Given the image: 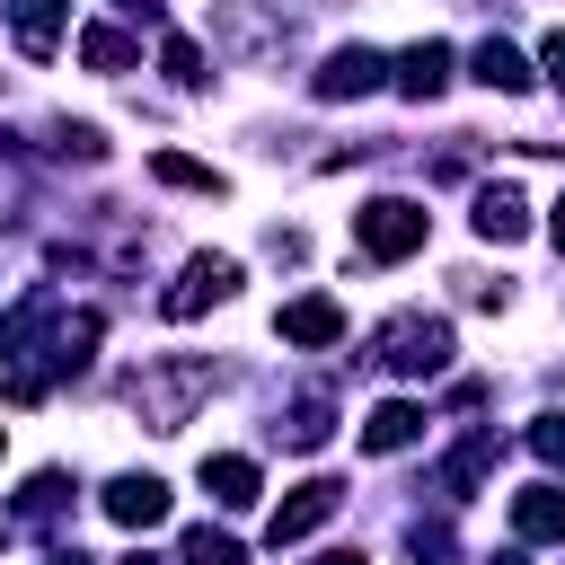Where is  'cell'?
Here are the masks:
<instances>
[{
    "label": "cell",
    "mask_w": 565,
    "mask_h": 565,
    "mask_svg": "<svg viewBox=\"0 0 565 565\" xmlns=\"http://www.w3.org/2000/svg\"><path fill=\"white\" fill-rule=\"evenodd\" d=\"M406 547H415L424 565H450V521H415V530H406Z\"/></svg>",
    "instance_id": "24"
},
{
    "label": "cell",
    "mask_w": 565,
    "mask_h": 565,
    "mask_svg": "<svg viewBox=\"0 0 565 565\" xmlns=\"http://www.w3.org/2000/svg\"><path fill=\"white\" fill-rule=\"evenodd\" d=\"M335 503H344V486H335V477H309V486H291V494L274 503L265 539H274V547H300L309 530H327V521H335Z\"/></svg>",
    "instance_id": "5"
},
{
    "label": "cell",
    "mask_w": 565,
    "mask_h": 565,
    "mask_svg": "<svg viewBox=\"0 0 565 565\" xmlns=\"http://www.w3.org/2000/svg\"><path fill=\"white\" fill-rule=\"evenodd\" d=\"M486 468H494V433H468V441H459V450L441 459V494H468V486H477Z\"/></svg>",
    "instance_id": "17"
},
{
    "label": "cell",
    "mask_w": 565,
    "mask_h": 565,
    "mask_svg": "<svg viewBox=\"0 0 565 565\" xmlns=\"http://www.w3.org/2000/svg\"><path fill=\"white\" fill-rule=\"evenodd\" d=\"M203 494H212L221 512H247V503L265 494V477H256V459H238V450H221V459H203Z\"/></svg>",
    "instance_id": "14"
},
{
    "label": "cell",
    "mask_w": 565,
    "mask_h": 565,
    "mask_svg": "<svg viewBox=\"0 0 565 565\" xmlns=\"http://www.w3.org/2000/svg\"><path fill=\"white\" fill-rule=\"evenodd\" d=\"M388 79H397L406 97H441V88H450V44H441V35H424V44H406V53L388 62Z\"/></svg>",
    "instance_id": "11"
},
{
    "label": "cell",
    "mask_w": 565,
    "mask_h": 565,
    "mask_svg": "<svg viewBox=\"0 0 565 565\" xmlns=\"http://www.w3.org/2000/svg\"><path fill=\"white\" fill-rule=\"evenodd\" d=\"M424 238H433V212L406 203V194H371V203L353 212V247H362L371 265H397V256H415Z\"/></svg>",
    "instance_id": "2"
},
{
    "label": "cell",
    "mask_w": 565,
    "mask_h": 565,
    "mask_svg": "<svg viewBox=\"0 0 565 565\" xmlns=\"http://www.w3.org/2000/svg\"><path fill=\"white\" fill-rule=\"evenodd\" d=\"M274 335H282V344H309V353H318V344H335V335H344V309H335L327 291H300V300H282Z\"/></svg>",
    "instance_id": "8"
},
{
    "label": "cell",
    "mask_w": 565,
    "mask_h": 565,
    "mask_svg": "<svg viewBox=\"0 0 565 565\" xmlns=\"http://www.w3.org/2000/svg\"><path fill=\"white\" fill-rule=\"evenodd\" d=\"M327 433H335V406H327V397H300V406H291V424H282V441H291V450H327Z\"/></svg>",
    "instance_id": "20"
},
{
    "label": "cell",
    "mask_w": 565,
    "mask_h": 565,
    "mask_svg": "<svg viewBox=\"0 0 565 565\" xmlns=\"http://www.w3.org/2000/svg\"><path fill=\"white\" fill-rule=\"evenodd\" d=\"M371 88H388V62H380L371 44H344V53H327V62H318V79H309V97H327V106H344V97H371Z\"/></svg>",
    "instance_id": "6"
},
{
    "label": "cell",
    "mask_w": 565,
    "mask_h": 565,
    "mask_svg": "<svg viewBox=\"0 0 565 565\" xmlns=\"http://www.w3.org/2000/svg\"><path fill=\"white\" fill-rule=\"evenodd\" d=\"M539 62H547V79H556V88H565V26H556V35H547V53H539Z\"/></svg>",
    "instance_id": "26"
},
{
    "label": "cell",
    "mask_w": 565,
    "mask_h": 565,
    "mask_svg": "<svg viewBox=\"0 0 565 565\" xmlns=\"http://www.w3.org/2000/svg\"><path fill=\"white\" fill-rule=\"evenodd\" d=\"M530 450H539L547 468H565V415H539V424H530Z\"/></svg>",
    "instance_id": "25"
},
{
    "label": "cell",
    "mask_w": 565,
    "mask_h": 565,
    "mask_svg": "<svg viewBox=\"0 0 565 565\" xmlns=\"http://www.w3.org/2000/svg\"><path fill=\"white\" fill-rule=\"evenodd\" d=\"M185 565H247L230 530H185Z\"/></svg>",
    "instance_id": "23"
},
{
    "label": "cell",
    "mask_w": 565,
    "mask_h": 565,
    "mask_svg": "<svg viewBox=\"0 0 565 565\" xmlns=\"http://www.w3.org/2000/svg\"><path fill=\"white\" fill-rule=\"evenodd\" d=\"M477 238H486V247L530 238V203H521V185H477Z\"/></svg>",
    "instance_id": "12"
},
{
    "label": "cell",
    "mask_w": 565,
    "mask_h": 565,
    "mask_svg": "<svg viewBox=\"0 0 565 565\" xmlns=\"http://www.w3.org/2000/svg\"><path fill=\"white\" fill-rule=\"evenodd\" d=\"M9 35L26 62H53L62 53V0H9Z\"/></svg>",
    "instance_id": "13"
},
{
    "label": "cell",
    "mask_w": 565,
    "mask_h": 565,
    "mask_svg": "<svg viewBox=\"0 0 565 565\" xmlns=\"http://www.w3.org/2000/svg\"><path fill=\"white\" fill-rule=\"evenodd\" d=\"M424 441V406L415 397H380L371 415H362V450L371 459H397V450H415Z\"/></svg>",
    "instance_id": "7"
},
{
    "label": "cell",
    "mask_w": 565,
    "mask_h": 565,
    "mask_svg": "<svg viewBox=\"0 0 565 565\" xmlns=\"http://www.w3.org/2000/svg\"><path fill=\"white\" fill-rule=\"evenodd\" d=\"M512 539L556 547V539H565V486H521V494H512Z\"/></svg>",
    "instance_id": "10"
},
{
    "label": "cell",
    "mask_w": 565,
    "mask_h": 565,
    "mask_svg": "<svg viewBox=\"0 0 565 565\" xmlns=\"http://www.w3.org/2000/svg\"><path fill=\"white\" fill-rule=\"evenodd\" d=\"M62 494H71V477H62V468L26 477V494H18V521H53V512H62Z\"/></svg>",
    "instance_id": "22"
},
{
    "label": "cell",
    "mask_w": 565,
    "mask_h": 565,
    "mask_svg": "<svg viewBox=\"0 0 565 565\" xmlns=\"http://www.w3.org/2000/svg\"><path fill=\"white\" fill-rule=\"evenodd\" d=\"M371 362L397 371V380H433V371H450V327L406 309V318H388V327L371 335Z\"/></svg>",
    "instance_id": "3"
},
{
    "label": "cell",
    "mask_w": 565,
    "mask_h": 565,
    "mask_svg": "<svg viewBox=\"0 0 565 565\" xmlns=\"http://www.w3.org/2000/svg\"><path fill=\"white\" fill-rule=\"evenodd\" d=\"M547 238H556V247H565V203H556V212H547Z\"/></svg>",
    "instance_id": "29"
},
{
    "label": "cell",
    "mask_w": 565,
    "mask_h": 565,
    "mask_svg": "<svg viewBox=\"0 0 565 565\" xmlns=\"http://www.w3.org/2000/svg\"><path fill=\"white\" fill-rule=\"evenodd\" d=\"M309 565H371L362 547H327V556H309Z\"/></svg>",
    "instance_id": "27"
},
{
    "label": "cell",
    "mask_w": 565,
    "mask_h": 565,
    "mask_svg": "<svg viewBox=\"0 0 565 565\" xmlns=\"http://www.w3.org/2000/svg\"><path fill=\"white\" fill-rule=\"evenodd\" d=\"M115 9H132V18H159V0H115Z\"/></svg>",
    "instance_id": "28"
},
{
    "label": "cell",
    "mask_w": 565,
    "mask_h": 565,
    "mask_svg": "<svg viewBox=\"0 0 565 565\" xmlns=\"http://www.w3.org/2000/svg\"><path fill=\"white\" fill-rule=\"evenodd\" d=\"M79 62H88V71H132L141 44H132L124 26H88V35H79Z\"/></svg>",
    "instance_id": "18"
},
{
    "label": "cell",
    "mask_w": 565,
    "mask_h": 565,
    "mask_svg": "<svg viewBox=\"0 0 565 565\" xmlns=\"http://www.w3.org/2000/svg\"><path fill=\"white\" fill-rule=\"evenodd\" d=\"M238 291V256H185V274L159 291V309L168 318H203L212 300H230Z\"/></svg>",
    "instance_id": "4"
},
{
    "label": "cell",
    "mask_w": 565,
    "mask_h": 565,
    "mask_svg": "<svg viewBox=\"0 0 565 565\" xmlns=\"http://www.w3.org/2000/svg\"><path fill=\"white\" fill-rule=\"evenodd\" d=\"M468 71H477L486 88H503V97H521V88H530V62H521V53L503 44V35H486V44L468 53Z\"/></svg>",
    "instance_id": "16"
},
{
    "label": "cell",
    "mask_w": 565,
    "mask_h": 565,
    "mask_svg": "<svg viewBox=\"0 0 565 565\" xmlns=\"http://www.w3.org/2000/svg\"><path fill=\"white\" fill-rule=\"evenodd\" d=\"M97 335H106V318H97V309H79V318H62V327H53V362H44V380H71V371H88V353H97Z\"/></svg>",
    "instance_id": "15"
},
{
    "label": "cell",
    "mask_w": 565,
    "mask_h": 565,
    "mask_svg": "<svg viewBox=\"0 0 565 565\" xmlns=\"http://www.w3.org/2000/svg\"><path fill=\"white\" fill-rule=\"evenodd\" d=\"M44 565H88V556H79V547H62V556H44Z\"/></svg>",
    "instance_id": "30"
},
{
    "label": "cell",
    "mask_w": 565,
    "mask_h": 565,
    "mask_svg": "<svg viewBox=\"0 0 565 565\" xmlns=\"http://www.w3.org/2000/svg\"><path fill=\"white\" fill-rule=\"evenodd\" d=\"M203 397H212V362H203V353H159V362H141V380H132V415H141L150 433H185Z\"/></svg>",
    "instance_id": "1"
},
{
    "label": "cell",
    "mask_w": 565,
    "mask_h": 565,
    "mask_svg": "<svg viewBox=\"0 0 565 565\" xmlns=\"http://www.w3.org/2000/svg\"><path fill=\"white\" fill-rule=\"evenodd\" d=\"M494 565H521V556H494Z\"/></svg>",
    "instance_id": "32"
},
{
    "label": "cell",
    "mask_w": 565,
    "mask_h": 565,
    "mask_svg": "<svg viewBox=\"0 0 565 565\" xmlns=\"http://www.w3.org/2000/svg\"><path fill=\"white\" fill-rule=\"evenodd\" d=\"M97 503H106L115 530H159V521H168V486H159V477H115Z\"/></svg>",
    "instance_id": "9"
},
{
    "label": "cell",
    "mask_w": 565,
    "mask_h": 565,
    "mask_svg": "<svg viewBox=\"0 0 565 565\" xmlns=\"http://www.w3.org/2000/svg\"><path fill=\"white\" fill-rule=\"evenodd\" d=\"M159 71H168L177 88H203V79H212V62H203L194 35H168V44H159Z\"/></svg>",
    "instance_id": "21"
},
{
    "label": "cell",
    "mask_w": 565,
    "mask_h": 565,
    "mask_svg": "<svg viewBox=\"0 0 565 565\" xmlns=\"http://www.w3.org/2000/svg\"><path fill=\"white\" fill-rule=\"evenodd\" d=\"M150 177H159V185H185V194H221V168H203V159H185V150H150Z\"/></svg>",
    "instance_id": "19"
},
{
    "label": "cell",
    "mask_w": 565,
    "mask_h": 565,
    "mask_svg": "<svg viewBox=\"0 0 565 565\" xmlns=\"http://www.w3.org/2000/svg\"><path fill=\"white\" fill-rule=\"evenodd\" d=\"M124 565H150V556H124Z\"/></svg>",
    "instance_id": "31"
}]
</instances>
